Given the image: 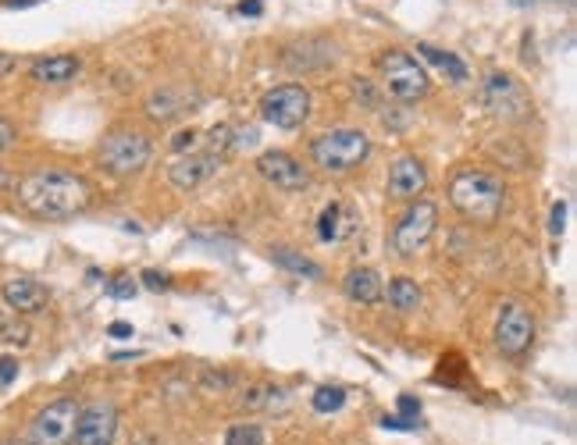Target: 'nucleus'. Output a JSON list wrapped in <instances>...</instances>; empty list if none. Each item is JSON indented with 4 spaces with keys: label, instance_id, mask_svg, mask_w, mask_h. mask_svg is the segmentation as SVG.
Returning <instances> with one entry per match:
<instances>
[{
    "label": "nucleus",
    "instance_id": "nucleus-31",
    "mask_svg": "<svg viewBox=\"0 0 577 445\" xmlns=\"http://www.w3.org/2000/svg\"><path fill=\"white\" fill-rule=\"evenodd\" d=\"M563 218H567V203H556V207H553V221H549L553 235H560V232H563Z\"/></svg>",
    "mask_w": 577,
    "mask_h": 445
},
{
    "label": "nucleus",
    "instance_id": "nucleus-7",
    "mask_svg": "<svg viewBox=\"0 0 577 445\" xmlns=\"http://www.w3.org/2000/svg\"><path fill=\"white\" fill-rule=\"evenodd\" d=\"M310 111H314V100L300 82H282V86L268 89L261 97V118L282 132L303 129Z\"/></svg>",
    "mask_w": 577,
    "mask_h": 445
},
{
    "label": "nucleus",
    "instance_id": "nucleus-12",
    "mask_svg": "<svg viewBox=\"0 0 577 445\" xmlns=\"http://www.w3.org/2000/svg\"><path fill=\"white\" fill-rule=\"evenodd\" d=\"M257 175L275 189H285V193H303L310 189V168L303 161H296L293 154L285 150H268V154L257 157Z\"/></svg>",
    "mask_w": 577,
    "mask_h": 445
},
{
    "label": "nucleus",
    "instance_id": "nucleus-37",
    "mask_svg": "<svg viewBox=\"0 0 577 445\" xmlns=\"http://www.w3.org/2000/svg\"><path fill=\"white\" fill-rule=\"evenodd\" d=\"M4 445H33V442H4Z\"/></svg>",
    "mask_w": 577,
    "mask_h": 445
},
{
    "label": "nucleus",
    "instance_id": "nucleus-26",
    "mask_svg": "<svg viewBox=\"0 0 577 445\" xmlns=\"http://www.w3.org/2000/svg\"><path fill=\"white\" fill-rule=\"evenodd\" d=\"M107 292H111L114 300H132L136 296V282H132V275H122L114 278V282H107Z\"/></svg>",
    "mask_w": 577,
    "mask_h": 445
},
{
    "label": "nucleus",
    "instance_id": "nucleus-27",
    "mask_svg": "<svg viewBox=\"0 0 577 445\" xmlns=\"http://www.w3.org/2000/svg\"><path fill=\"white\" fill-rule=\"evenodd\" d=\"M204 385L211 392H225L228 385H232V374L228 371H204Z\"/></svg>",
    "mask_w": 577,
    "mask_h": 445
},
{
    "label": "nucleus",
    "instance_id": "nucleus-1",
    "mask_svg": "<svg viewBox=\"0 0 577 445\" xmlns=\"http://www.w3.org/2000/svg\"><path fill=\"white\" fill-rule=\"evenodd\" d=\"M18 203L33 218L43 221H68L79 218L82 211H90L93 203V189L90 182L75 171L65 168H40L29 171V175L18 182Z\"/></svg>",
    "mask_w": 577,
    "mask_h": 445
},
{
    "label": "nucleus",
    "instance_id": "nucleus-2",
    "mask_svg": "<svg viewBox=\"0 0 577 445\" xmlns=\"http://www.w3.org/2000/svg\"><path fill=\"white\" fill-rule=\"evenodd\" d=\"M449 203L474 225H492L506 207V186L503 178L485 168H460L449 178Z\"/></svg>",
    "mask_w": 577,
    "mask_h": 445
},
{
    "label": "nucleus",
    "instance_id": "nucleus-35",
    "mask_svg": "<svg viewBox=\"0 0 577 445\" xmlns=\"http://www.w3.org/2000/svg\"><path fill=\"white\" fill-rule=\"evenodd\" d=\"M11 68H15V61H11L8 54H0V75H8Z\"/></svg>",
    "mask_w": 577,
    "mask_h": 445
},
{
    "label": "nucleus",
    "instance_id": "nucleus-17",
    "mask_svg": "<svg viewBox=\"0 0 577 445\" xmlns=\"http://www.w3.org/2000/svg\"><path fill=\"white\" fill-rule=\"evenodd\" d=\"M82 61L75 54H50V57H36L29 65V79L40 82V86H65V82L79 79Z\"/></svg>",
    "mask_w": 577,
    "mask_h": 445
},
{
    "label": "nucleus",
    "instance_id": "nucleus-5",
    "mask_svg": "<svg viewBox=\"0 0 577 445\" xmlns=\"http://www.w3.org/2000/svg\"><path fill=\"white\" fill-rule=\"evenodd\" d=\"M378 75H382V86L389 89V97H396L399 104H417L421 97H428L431 89L428 68L407 50H385L378 57Z\"/></svg>",
    "mask_w": 577,
    "mask_h": 445
},
{
    "label": "nucleus",
    "instance_id": "nucleus-29",
    "mask_svg": "<svg viewBox=\"0 0 577 445\" xmlns=\"http://www.w3.org/2000/svg\"><path fill=\"white\" fill-rule=\"evenodd\" d=\"M15 143H18V129L8 122V118H0V154H4V150H11Z\"/></svg>",
    "mask_w": 577,
    "mask_h": 445
},
{
    "label": "nucleus",
    "instance_id": "nucleus-34",
    "mask_svg": "<svg viewBox=\"0 0 577 445\" xmlns=\"http://www.w3.org/2000/svg\"><path fill=\"white\" fill-rule=\"evenodd\" d=\"M196 143V132H189V136H175L171 139V146H175V150H186V146H193Z\"/></svg>",
    "mask_w": 577,
    "mask_h": 445
},
{
    "label": "nucleus",
    "instance_id": "nucleus-14",
    "mask_svg": "<svg viewBox=\"0 0 577 445\" xmlns=\"http://www.w3.org/2000/svg\"><path fill=\"white\" fill-rule=\"evenodd\" d=\"M0 300H4V307L11 310V314L18 317H29V314H40V310H47L50 303V289L43 282H36V278H8V282L0 285Z\"/></svg>",
    "mask_w": 577,
    "mask_h": 445
},
{
    "label": "nucleus",
    "instance_id": "nucleus-9",
    "mask_svg": "<svg viewBox=\"0 0 577 445\" xmlns=\"http://www.w3.org/2000/svg\"><path fill=\"white\" fill-rule=\"evenodd\" d=\"M82 406L75 399H54L47 403L29 424V442L33 445H72L75 421Z\"/></svg>",
    "mask_w": 577,
    "mask_h": 445
},
{
    "label": "nucleus",
    "instance_id": "nucleus-20",
    "mask_svg": "<svg viewBox=\"0 0 577 445\" xmlns=\"http://www.w3.org/2000/svg\"><path fill=\"white\" fill-rule=\"evenodd\" d=\"M243 406L246 410H264V413H282L289 410V392L282 385H250L243 396Z\"/></svg>",
    "mask_w": 577,
    "mask_h": 445
},
{
    "label": "nucleus",
    "instance_id": "nucleus-18",
    "mask_svg": "<svg viewBox=\"0 0 577 445\" xmlns=\"http://www.w3.org/2000/svg\"><path fill=\"white\" fill-rule=\"evenodd\" d=\"M342 292L350 296L360 307H371V303L382 300V282H378V271L374 267H350L346 278H342Z\"/></svg>",
    "mask_w": 577,
    "mask_h": 445
},
{
    "label": "nucleus",
    "instance_id": "nucleus-13",
    "mask_svg": "<svg viewBox=\"0 0 577 445\" xmlns=\"http://www.w3.org/2000/svg\"><path fill=\"white\" fill-rule=\"evenodd\" d=\"M114 435H118V406L107 399L82 406L72 435L75 445H114Z\"/></svg>",
    "mask_w": 577,
    "mask_h": 445
},
{
    "label": "nucleus",
    "instance_id": "nucleus-36",
    "mask_svg": "<svg viewBox=\"0 0 577 445\" xmlns=\"http://www.w3.org/2000/svg\"><path fill=\"white\" fill-rule=\"evenodd\" d=\"M4 324H8V317L0 314V339H4Z\"/></svg>",
    "mask_w": 577,
    "mask_h": 445
},
{
    "label": "nucleus",
    "instance_id": "nucleus-25",
    "mask_svg": "<svg viewBox=\"0 0 577 445\" xmlns=\"http://www.w3.org/2000/svg\"><path fill=\"white\" fill-rule=\"evenodd\" d=\"M342 403H346V389H339V385H321V389L314 392L317 413H335L342 410Z\"/></svg>",
    "mask_w": 577,
    "mask_h": 445
},
{
    "label": "nucleus",
    "instance_id": "nucleus-28",
    "mask_svg": "<svg viewBox=\"0 0 577 445\" xmlns=\"http://www.w3.org/2000/svg\"><path fill=\"white\" fill-rule=\"evenodd\" d=\"M18 378V360L15 356H0V389Z\"/></svg>",
    "mask_w": 577,
    "mask_h": 445
},
{
    "label": "nucleus",
    "instance_id": "nucleus-23",
    "mask_svg": "<svg viewBox=\"0 0 577 445\" xmlns=\"http://www.w3.org/2000/svg\"><path fill=\"white\" fill-rule=\"evenodd\" d=\"M342 214H346V207H339V203L325 207V214H321V221H317V235H321L325 243L342 239V232H346V225H350V218H342Z\"/></svg>",
    "mask_w": 577,
    "mask_h": 445
},
{
    "label": "nucleus",
    "instance_id": "nucleus-32",
    "mask_svg": "<svg viewBox=\"0 0 577 445\" xmlns=\"http://www.w3.org/2000/svg\"><path fill=\"white\" fill-rule=\"evenodd\" d=\"M107 332H111L114 339H132V332H136V328H132L129 321H114L111 328H107Z\"/></svg>",
    "mask_w": 577,
    "mask_h": 445
},
{
    "label": "nucleus",
    "instance_id": "nucleus-22",
    "mask_svg": "<svg viewBox=\"0 0 577 445\" xmlns=\"http://www.w3.org/2000/svg\"><path fill=\"white\" fill-rule=\"evenodd\" d=\"M385 300H389L392 310H399V314H410V310L421 307V289H417V282H410V278H392L389 289H385Z\"/></svg>",
    "mask_w": 577,
    "mask_h": 445
},
{
    "label": "nucleus",
    "instance_id": "nucleus-16",
    "mask_svg": "<svg viewBox=\"0 0 577 445\" xmlns=\"http://www.w3.org/2000/svg\"><path fill=\"white\" fill-rule=\"evenodd\" d=\"M193 97H196V93H193V89H186V86H164V89H154V93H150L147 104H143V111H147L150 122L171 125L175 118H182L189 107H196Z\"/></svg>",
    "mask_w": 577,
    "mask_h": 445
},
{
    "label": "nucleus",
    "instance_id": "nucleus-30",
    "mask_svg": "<svg viewBox=\"0 0 577 445\" xmlns=\"http://www.w3.org/2000/svg\"><path fill=\"white\" fill-rule=\"evenodd\" d=\"M143 285L154 289V292H161V289H168V285H171V278L164 275V271H143Z\"/></svg>",
    "mask_w": 577,
    "mask_h": 445
},
{
    "label": "nucleus",
    "instance_id": "nucleus-24",
    "mask_svg": "<svg viewBox=\"0 0 577 445\" xmlns=\"http://www.w3.org/2000/svg\"><path fill=\"white\" fill-rule=\"evenodd\" d=\"M225 445H268V431L253 421L232 424V428L225 431Z\"/></svg>",
    "mask_w": 577,
    "mask_h": 445
},
{
    "label": "nucleus",
    "instance_id": "nucleus-4",
    "mask_svg": "<svg viewBox=\"0 0 577 445\" xmlns=\"http://www.w3.org/2000/svg\"><path fill=\"white\" fill-rule=\"evenodd\" d=\"M371 157V139L364 129H353V125H342V129H328L310 143V161L321 171H353Z\"/></svg>",
    "mask_w": 577,
    "mask_h": 445
},
{
    "label": "nucleus",
    "instance_id": "nucleus-11",
    "mask_svg": "<svg viewBox=\"0 0 577 445\" xmlns=\"http://www.w3.org/2000/svg\"><path fill=\"white\" fill-rule=\"evenodd\" d=\"M221 164H225V157L218 150H211V146L207 150H189V154H179L171 161L168 182L175 189H182V193H189V189H200L204 182H211L221 171Z\"/></svg>",
    "mask_w": 577,
    "mask_h": 445
},
{
    "label": "nucleus",
    "instance_id": "nucleus-19",
    "mask_svg": "<svg viewBox=\"0 0 577 445\" xmlns=\"http://www.w3.org/2000/svg\"><path fill=\"white\" fill-rule=\"evenodd\" d=\"M271 260H275L282 271H289V275H296V278H310V282H321V278H325V267L317 264V260H310L307 253L293 250V246H285V243L271 246Z\"/></svg>",
    "mask_w": 577,
    "mask_h": 445
},
{
    "label": "nucleus",
    "instance_id": "nucleus-10",
    "mask_svg": "<svg viewBox=\"0 0 577 445\" xmlns=\"http://www.w3.org/2000/svg\"><path fill=\"white\" fill-rule=\"evenodd\" d=\"M481 97H485L488 111L506 118V122H517V118H528L531 97L521 82L513 79L510 72H488L485 86H481Z\"/></svg>",
    "mask_w": 577,
    "mask_h": 445
},
{
    "label": "nucleus",
    "instance_id": "nucleus-21",
    "mask_svg": "<svg viewBox=\"0 0 577 445\" xmlns=\"http://www.w3.org/2000/svg\"><path fill=\"white\" fill-rule=\"evenodd\" d=\"M417 54H421L424 61H431L435 68H442L453 82H467V75H471L467 72V65L453 54V50H439V47H431V43H417Z\"/></svg>",
    "mask_w": 577,
    "mask_h": 445
},
{
    "label": "nucleus",
    "instance_id": "nucleus-33",
    "mask_svg": "<svg viewBox=\"0 0 577 445\" xmlns=\"http://www.w3.org/2000/svg\"><path fill=\"white\" fill-rule=\"evenodd\" d=\"M261 0H243V4H239V11H243V15H261Z\"/></svg>",
    "mask_w": 577,
    "mask_h": 445
},
{
    "label": "nucleus",
    "instance_id": "nucleus-8",
    "mask_svg": "<svg viewBox=\"0 0 577 445\" xmlns=\"http://www.w3.org/2000/svg\"><path fill=\"white\" fill-rule=\"evenodd\" d=\"M496 349L510 360H521L535 342V317L521 300H506L496 317Z\"/></svg>",
    "mask_w": 577,
    "mask_h": 445
},
{
    "label": "nucleus",
    "instance_id": "nucleus-15",
    "mask_svg": "<svg viewBox=\"0 0 577 445\" xmlns=\"http://www.w3.org/2000/svg\"><path fill=\"white\" fill-rule=\"evenodd\" d=\"M424 189H428V168H424L421 157H414V154L396 157L389 168V196L414 203L424 196Z\"/></svg>",
    "mask_w": 577,
    "mask_h": 445
},
{
    "label": "nucleus",
    "instance_id": "nucleus-6",
    "mask_svg": "<svg viewBox=\"0 0 577 445\" xmlns=\"http://www.w3.org/2000/svg\"><path fill=\"white\" fill-rule=\"evenodd\" d=\"M439 228V207L431 200H414L407 211L399 214L396 228H392V253L403 260H414L417 253L428 246V239Z\"/></svg>",
    "mask_w": 577,
    "mask_h": 445
},
{
    "label": "nucleus",
    "instance_id": "nucleus-3",
    "mask_svg": "<svg viewBox=\"0 0 577 445\" xmlns=\"http://www.w3.org/2000/svg\"><path fill=\"white\" fill-rule=\"evenodd\" d=\"M150 161H154V139L147 132L129 129V125H114L97 146V164L114 178L139 175L150 168Z\"/></svg>",
    "mask_w": 577,
    "mask_h": 445
}]
</instances>
